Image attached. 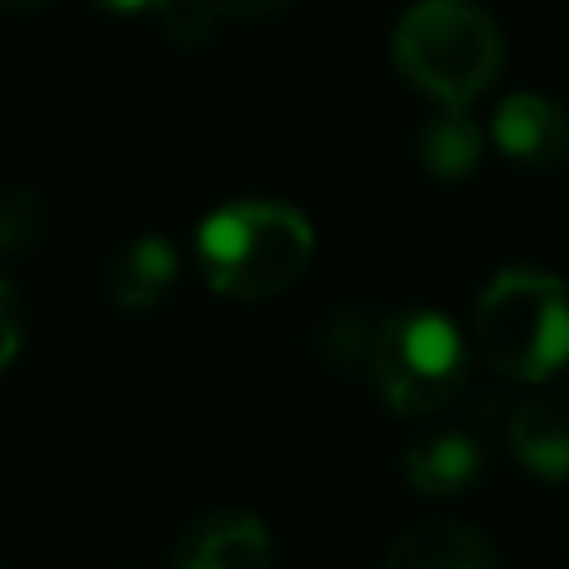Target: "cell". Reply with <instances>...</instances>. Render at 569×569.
I'll list each match as a JSON object with an SVG mask.
<instances>
[{
	"label": "cell",
	"mask_w": 569,
	"mask_h": 569,
	"mask_svg": "<svg viewBox=\"0 0 569 569\" xmlns=\"http://www.w3.org/2000/svg\"><path fill=\"white\" fill-rule=\"evenodd\" d=\"M505 440L530 475L550 485H569V390L525 400L505 425Z\"/></svg>",
	"instance_id": "cell-8"
},
{
	"label": "cell",
	"mask_w": 569,
	"mask_h": 569,
	"mask_svg": "<svg viewBox=\"0 0 569 569\" xmlns=\"http://www.w3.org/2000/svg\"><path fill=\"white\" fill-rule=\"evenodd\" d=\"M100 10H116V16H160L170 0H96Z\"/></svg>",
	"instance_id": "cell-15"
},
{
	"label": "cell",
	"mask_w": 569,
	"mask_h": 569,
	"mask_svg": "<svg viewBox=\"0 0 569 569\" xmlns=\"http://www.w3.org/2000/svg\"><path fill=\"white\" fill-rule=\"evenodd\" d=\"M490 140L520 170H560L569 160V110L540 90H515L495 110Z\"/></svg>",
	"instance_id": "cell-6"
},
{
	"label": "cell",
	"mask_w": 569,
	"mask_h": 569,
	"mask_svg": "<svg viewBox=\"0 0 569 569\" xmlns=\"http://www.w3.org/2000/svg\"><path fill=\"white\" fill-rule=\"evenodd\" d=\"M385 569H495L505 565V550L480 530L460 520H430L400 530L380 550Z\"/></svg>",
	"instance_id": "cell-7"
},
{
	"label": "cell",
	"mask_w": 569,
	"mask_h": 569,
	"mask_svg": "<svg viewBox=\"0 0 569 569\" xmlns=\"http://www.w3.org/2000/svg\"><path fill=\"white\" fill-rule=\"evenodd\" d=\"M180 276V256L166 236H140L110 260L106 270V290L120 310H156Z\"/></svg>",
	"instance_id": "cell-10"
},
{
	"label": "cell",
	"mask_w": 569,
	"mask_h": 569,
	"mask_svg": "<svg viewBox=\"0 0 569 569\" xmlns=\"http://www.w3.org/2000/svg\"><path fill=\"white\" fill-rule=\"evenodd\" d=\"M470 350L450 315L400 310L370 340V380L395 415H435L465 390Z\"/></svg>",
	"instance_id": "cell-4"
},
{
	"label": "cell",
	"mask_w": 569,
	"mask_h": 569,
	"mask_svg": "<svg viewBox=\"0 0 569 569\" xmlns=\"http://www.w3.org/2000/svg\"><path fill=\"white\" fill-rule=\"evenodd\" d=\"M415 160L425 166V176L445 180V186L475 180L485 166V130L470 120V110L440 106V116H430L415 136Z\"/></svg>",
	"instance_id": "cell-11"
},
{
	"label": "cell",
	"mask_w": 569,
	"mask_h": 569,
	"mask_svg": "<svg viewBox=\"0 0 569 569\" xmlns=\"http://www.w3.org/2000/svg\"><path fill=\"white\" fill-rule=\"evenodd\" d=\"M390 56L425 100L470 110L505 70V30L475 0H415L395 20Z\"/></svg>",
	"instance_id": "cell-2"
},
{
	"label": "cell",
	"mask_w": 569,
	"mask_h": 569,
	"mask_svg": "<svg viewBox=\"0 0 569 569\" xmlns=\"http://www.w3.org/2000/svg\"><path fill=\"white\" fill-rule=\"evenodd\" d=\"M480 355L510 380H550L569 365V284L550 270L510 266L475 300Z\"/></svg>",
	"instance_id": "cell-3"
},
{
	"label": "cell",
	"mask_w": 569,
	"mask_h": 569,
	"mask_svg": "<svg viewBox=\"0 0 569 569\" xmlns=\"http://www.w3.org/2000/svg\"><path fill=\"white\" fill-rule=\"evenodd\" d=\"M284 6H290V0H210L216 20L220 16H230V20H260V16H280Z\"/></svg>",
	"instance_id": "cell-14"
},
{
	"label": "cell",
	"mask_w": 569,
	"mask_h": 569,
	"mask_svg": "<svg viewBox=\"0 0 569 569\" xmlns=\"http://www.w3.org/2000/svg\"><path fill=\"white\" fill-rule=\"evenodd\" d=\"M276 560V535L250 510H210L170 545L176 569H270Z\"/></svg>",
	"instance_id": "cell-5"
},
{
	"label": "cell",
	"mask_w": 569,
	"mask_h": 569,
	"mask_svg": "<svg viewBox=\"0 0 569 569\" xmlns=\"http://www.w3.org/2000/svg\"><path fill=\"white\" fill-rule=\"evenodd\" d=\"M6 10H36V6H46V0H0Z\"/></svg>",
	"instance_id": "cell-16"
},
{
	"label": "cell",
	"mask_w": 569,
	"mask_h": 569,
	"mask_svg": "<svg viewBox=\"0 0 569 569\" xmlns=\"http://www.w3.org/2000/svg\"><path fill=\"white\" fill-rule=\"evenodd\" d=\"M40 226H46V216H40V200L30 190H6L0 196V256L30 250L40 240Z\"/></svg>",
	"instance_id": "cell-12"
},
{
	"label": "cell",
	"mask_w": 569,
	"mask_h": 569,
	"mask_svg": "<svg viewBox=\"0 0 569 569\" xmlns=\"http://www.w3.org/2000/svg\"><path fill=\"white\" fill-rule=\"evenodd\" d=\"M20 345H26V305H20L16 290H10V280L0 276V370H10Z\"/></svg>",
	"instance_id": "cell-13"
},
{
	"label": "cell",
	"mask_w": 569,
	"mask_h": 569,
	"mask_svg": "<svg viewBox=\"0 0 569 569\" xmlns=\"http://www.w3.org/2000/svg\"><path fill=\"white\" fill-rule=\"evenodd\" d=\"M200 276L226 300H276L315 266V226L284 200H230L196 230Z\"/></svg>",
	"instance_id": "cell-1"
},
{
	"label": "cell",
	"mask_w": 569,
	"mask_h": 569,
	"mask_svg": "<svg viewBox=\"0 0 569 569\" xmlns=\"http://www.w3.org/2000/svg\"><path fill=\"white\" fill-rule=\"evenodd\" d=\"M400 475L415 495L430 500H455V495H475L485 485V450L460 430L430 435V440L410 445L400 460Z\"/></svg>",
	"instance_id": "cell-9"
}]
</instances>
